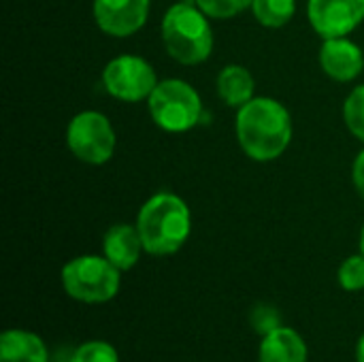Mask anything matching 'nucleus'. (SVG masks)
<instances>
[{
  "label": "nucleus",
  "mask_w": 364,
  "mask_h": 362,
  "mask_svg": "<svg viewBox=\"0 0 364 362\" xmlns=\"http://www.w3.org/2000/svg\"><path fill=\"white\" fill-rule=\"evenodd\" d=\"M235 130L247 158L271 162L279 158L292 141V117L279 100L254 96L239 109Z\"/></svg>",
  "instance_id": "f257e3e1"
},
{
  "label": "nucleus",
  "mask_w": 364,
  "mask_h": 362,
  "mask_svg": "<svg viewBox=\"0 0 364 362\" xmlns=\"http://www.w3.org/2000/svg\"><path fill=\"white\" fill-rule=\"evenodd\" d=\"M136 228L147 254L171 256L188 241L192 215L183 198L173 192H158L141 207Z\"/></svg>",
  "instance_id": "f03ea898"
},
{
  "label": "nucleus",
  "mask_w": 364,
  "mask_h": 362,
  "mask_svg": "<svg viewBox=\"0 0 364 362\" xmlns=\"http://www.w3.org/2000/svg\"><path fill=\"white\" fill-rule=\"evenodd\" d=\"M162 43L166 53L186 66L200 64L211 55L213 32L196 2H177L164 13Z\"/></svg>",
  "instance_id": "7ed1b4c3"
},
{
  "label": "nucleus",
  "mask_w": 364,
  "mask_h": 362,
  "mask_svg": "<svg viewBox=\"0 0 364 362\" xmlns=\"http://www.w3.org/2000/svg\"><path fill=\"white\" fill-rule=\"evenodd\" d=\"M64 292L87 305L111 301L122 286V271L105 256H77L62 267Z\"/></svg>",
  "instance_id": "20e7f679"
},
{
  "label": "nucleus",
  "mask_w": 364,
  "mask_h": 362,
  "mask_svg": "<svg viewBox=\"0 0 364 362\" xmlns=\"http://www.w3.org/2000/svg\"><path fill=\"white\" fill-rule=\"evenodd\" d=\"M147 109L156 126L166 132L192 130L203 115L198 92L181 79L158 81L156 90L147 98Z\"/></svg>",
  "instance_id": "39448f33"
},
{
  "label": "nucleus",
  "mask_w": 364,
  "mask_h": 362,
  "mask_svg": "<svg viewBox=\"0 0 364 362\" xmlns=\"http://www.w3.org/2000/svg\"><path fill=\"white\" fill-rule=\"evenodd\" d=\"M66 145L85 164H105L115 151V130L98 111L77 113L66 128Z\"/></svg>",
  "instance_id": "423d86ee"
},
{
  "label": "nucleus",
  "mask_w": 364,
  "mask_h": 362,
  "mask_svg": "<svg viewBox=\"0 0 364 362\" xmlns=\"http://www.w3.org/2000/svg\"><path fill=\"white\" fill-rule=\"evenodd\" d=\"M105 90L124 102L147 100L158 85L154 66L139 55H117L102 70Z\"/></svg>",
  "instance_id": "0eeeda50"
},
{
  "label": "nucleus",
  "mask_w": 364,
  "mask_h": 362,
  "mask_svg": "<svg viewBox=\"0 0 364 362\" xmlns=\"http://www.w3.org/2000/svg\"><path fill=\"white\" fill-rule=\"evenodd\" d=\"M307 17L322 38L348 36L364 19V0H309Z\"/></svg>",
  "instance_id": "6e6552de"
},
{
  "label": "nucleus",
  "mask_w": 364,
  "mask_h": 362,
  "mask_svg": "<svg viewBox=\"0 0 364 362\" xmlns=\"http://www.w3.org/2000/svg\"><path fill=\"white\" fill-rule=\"evenodd\" d=\"M149 15V0H94L96 26L109 36H130L139 32Z\"/></svg>",
  "instance_id": "1a4fd4ad"
},
{
  "label": "nucleus",
  "mask_w": 364,
  "mask_h": 362,
  "mask_svg": "<svg viewBox=\"0 0 364 362\" xmlns=\"http://www.w3.org/2000/svg\"><path fill=\"white\" fill-rule=\"evenodd\" d=\"M320 66L335 81H341V83L352 81L363 73V49L346 36L324 38L320 47Z\"/></svg>",
  "instance_id": "9d476101"
},
{
  "label": "nucleus",
  "mask_w": 364,
  "mask_h": 362,
  "mask_svg": "<svg viewBox=\"0 0 364 362\" xmlns=\"http://www.w3.org/2000/svg\"><path fill=\"white\" fill-rule=\"evenodd\" d=\"M145 252L139 228L130 224H113L102 237V254L119 271H130Z\"/></svg>",
  "instance_id": "9b49d317"
},
{
  "label": "nucleus",
  "mask_w": 364,
  "mask_h": 362,
  "mask_svg": "<svg viewBox=\"0 0 364 362\" xmlns=\"http://www.w3.org/2000/svg\"><path fill=\"white\" fill-rule=\"evenodd\" d=\"M258 362H307V344L294 329L277 326L262 335Z\"/></svg>",
  "instance_id": "f8f14e48"
},
{
  "label": "nucleus",
  "mask_w": 364,
  "mask_h": 362,
  "mask_svg": "<svg viewBox=\"0 0 364 362\" xmlns=\"http://www.w3.org/2000/svg\"><path fill=\"white\" fill-rule=\"evenodd\" d=\"M0 362H49V352L36 333L9 329L0 337Z\"/></svg>",
  "instance_id": "ddd939ff"
},
{
  "label": "nucleus",
  "mask_w": 364,
  "mask_h": 362,
  "mask_svg": "<svg viewBox=\"0 0 364 362\" xmlns=\"http://www.w3.org/2000/svg\"><path fill=\"white\" fill-rule=\"evenodd\" d=\"M218 96L235 109H241L245 102L254 98L256 81L252 73L241 64H228L218 75Z\"/></svg>",
  "instance_id": "4468645a"
},
{
  "label": "nucleus",
  "mask_w": 364,
  "mask_h": 362,
  "mask_svg": "<svg viewBox=\"0 0 364 362\" xmlns=\"http://www.w3.org/2000/svg\"><path fill=\"white\" fill-rule=\"evenodd\" d=\"M296 11V0H254L252 13L258 23L264 28H282L286 26Z\"/></svg>",
  "instance_id": "2eb2a0df"
},
{
  "label": "nucleus",
  "mask_w": 364,
  "mask_h": 362,
  "mask_svg": "<svg viewBox=\"0 0 364 362\" xmlns=\"http://www.w3.org/2000/svg\"><path fill=\"white\" fill-rule=\"evenodd\" d=\"M343 117L350 132L364 143V83L354 87L343 105Z\"/></svg>",
  "instance_id": "dca6fc26"
},
{
  "label": "nucleus",
  "mask_w": 364,
  "mask_h": 362,
  "mask_svg": "<svg viewBox=\"0 0 364 362\" xmlns=\"http://www.w3.org/2000/svg\"><path fill=\"white\" fill-rule=\"evenodd\" d=\"M68 362H119V354L111 344L94 339L75 348Z\"/></svg>",
  "instance_id": "f3484780"
},
{
  "label": "nucleus",
  "mask_w": 364,
  "mask_h": 362,
  "mask_svg": "<svg viewBox=\"0 0 364 362\" xmlns=\"http://www.w3.org/2000/svg\"><path fill=\"white\" fill-rule=\"evenodd\" d=\"M198 9L213 19H230L245 9H252L254 0H194Z\"/></svg>",
  "instance_id": "a211bd4d"
},
{
  "label": "nucleus",
  "mask_w": 364,
  "mask_h": 362,
  "mask_svg": "<svg viewBox=\"0 0 364 362\" xmlns=\"http://www.w3.org/2000/svg\"><path fill=\"white\" fill-rule=\"evenodd\" d=\"M337 280H339V286H341L343 290H348V292H360V290H364V256L363 254L350 256V258L339 267Z\"/></svg>",
  "instance_id": "6ab92c4d"
},
{
  "label": "nucleus",
  "mask_w": 364,
  "mask_h": 362,
  "mask_svg": "<svg viewBox=\"0 0 364 362\" xmlns=\"http://www.w3.org/2000/svg\"><path fill=\"white\" fill-rule=\"evenodd\" d=\"M252 322H254V326H256L262 335H267L269 331L282 326V324H279V316H277V312H275L273 307H256V309H254Z\"/></svg>",
  "instance_id": "aec40b11"
},
{
  "label": "nucleus",
  "mask_w": 364,
  "mask_h": 362,
  "mask_svg": "<svg viewBox=\"0 0 364 362\" xmlns=\"http://www.w3.org/2000/svg\"><path fill=\"white\" fill-rule=\"evenodd\" d=\"M352 181H354L356 192L364 198V149L356 156V160L352 164Z\"/></svg>",
  "instance_id": "412c9836"
},
{
  "label": "nucleus",
  "mask_w": 364,
  "mask_h": 362,
  "mask_svg": "<svg viewBox=\"0 0 364 362\" xmlns=\"http://www.w3.org/2000/svg\"><path fill=\"white\" fill-rule=\"evenodd\" d=\"M356 361L364 362V333L360 335L358 344H356Z\"/></svg>",
  "instance_id": "4be33fe9"
},
{
  "label": "nucleus",
  "mask_w": 364,
  "mask_h": 362,
  "mask_svg": "<svg viewBox=\"0 0 364 362\" xmlns=\"http://www.w3.org/2000/svg\"><path fill=\"white\" fill-rule=\"evenodd\" d=\"M360 254L364 256V226H363V233H360Z\"/></svg>",
  "instance_id": "5701e85b"
}]
</instances>
